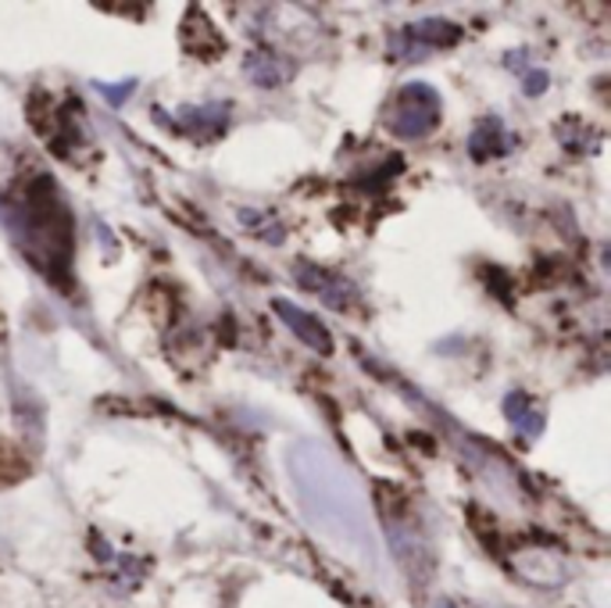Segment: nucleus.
<instances>
[{"label": "nucleus", "instance_id": "5", "mask_svg": "<svg viewBox=\"0 0 611 608\" xmlns=\"http://www.w3.org/2000/svg\"><path fill=\"white\" fill-rule=\"evenodd\" d=\"M294 280H297L301 291L315 294L333 312H350L355 308V301H358L355 283H350L347 276H340V272H329L323 265L308 262V258H301V262L294 265Z\"/></svg>", "mask_w": 611, "mask_h": 608}, {"label": "nucleus", "instance_id": "11", "mask_svg": "<svg viewBox=\"0 0 611 608\" xmlns=\"http://www.w3.org/2000/svg\"><path fill=\"white\" fill-rule=\"evenodd\" d=\"M133 90H136V80H129V83H118V86H112V83H97V94L108 97L112 108H122V104L129 101Z\"/></svg>", "mask_w": 611, "mask_h": 608}, {"label": "nucleus", "instance_id": "7", "mask_svg": "<svg viewBox=\"0 0 611 608\" xmlns=\"http://www.w3.org/2000/svg\"><path fill=\"white\" fill-rule=\"evenodd\" d=\"M243 72H247V80H251L254 86L276 90V86H283V83L294 80L297 69H294V61L283 57V54H276L272 48H254V51L243 54Z\"/></svg>", "mask_w": 611, "mask_h": 608}, {"label": "nucleus", "instance_id": "1", "mask_svg": "<svg viewBox=\"0 0 611 608\" xmlns=\"http://www.w3.org/2000/svg\"><path fill=\"white\" fill-rule=\"evenodd\" d=\"M8 233L19 251L61 291L72 286V208L61 201V190L51 176H33L25 187L11 190L8 205H0Z\"/></svg>", "mask_w": 611, "mask_h": 608}, {"label": "nucleus", "instance_id": "2", "mask_svg": "<svg viewBox=\"0 0 611 608\" xmlns=\"http://www.w3.org/2000/svg\"><path fill=\"white\" fill-rule=\"evenodd\" d=\"M444 118V97L430 83H404L390 101L387 129L401 140H425Z\"/></svg>", "mask_w": 611, "mask_h": 608}, {"label": "nucleus", "instance_id": "13", "mask_svg": "<svg viewBox=\"0 0 611 608\" xmlns=\"http://www.w3.org/2000/svg\"><path fill=\"white\" fill-rule=\"evenodd\" d=\"M436 608H454V605H451V601H447V598H444V601H440V605H436Z\"/></svg>", "mask_w": 611, "mask_h": 608}, {"label": "nucleus", "instance_id": "12", "mask_svg": "<svg viewBox=\"0 0 611 608\" xmlns=\"http://www.w3.org/2000/svg\"><path fill=\"white\" fill-rule=\"evenodd\" d=\"M547 86H551V75H547L544 69H529V72H523V90H526V97H540Z\"/></svg>", "mask_w": 611, "mask_h": 608}, {"label": "nucleus", "instance_id": "3", "mask_svg": "<svg viewBox=\"0 0 611 608\" xmlns=\"http://www.w3.org/2000/svg\"><path fill=\"white\" fill-rule=\"evenodd\" d=\"M462 36L465 29L457 22L430 14V19H419L404 29H397L390 36V57H422L430 51H447L454 43H462Z\"/></svg>", "mask_w": 611, "mask_h": 608}, {"label": "nucleus", "instance_id": "9", "mask_svg": "<svg viewBox=\"0 0 611 608\" xmlns=\"http://www.w3.org/2000/svg\"><path fill=\"white\" fill-rule=\"evenodd\" d=\"M504 416H508L518 437L533 440L544 433V412L526 398V390H512L508 398H504Z\"/></svg>", "mask_w": 611, "mask_h": 608}, {"label": "nucleus", "instance_id": "8", "mask_svg": "<svg viewBox=\"0 0 611 608\" xmlns=\"http://www.w3.org/2000/svg\"><path fill=\"white\" fill-rule=\"evenodd\" d=\"M512 150V133L497 115H483L476 129L468 133V158L476 165H486L494 158H504Z\"/></svg>", "mask_w": 611, "mask_h": 608}, {"label": "nucleus", "instance_id": "4", "mask_svg": "<svg viewBox=\"0 0 611 608\" xmlns=\"http://www.w3.org/2000/svg\"><path fill=\"white\" fill-rule=\"evenodd\" d=\"M161 126L172 133H187L193 140H219L233 126V104L229 101H208V104H179L176 118H168L165 112H150Z\"/></svg>", "mask_w": 611, "mask_h": 608}, {"label": "nucleus", "instance_id": "6", "mask_svg": "<svg viewBox=\"0 0 611 608\" xmlns=\"http://www.w3.org/2000/svg\"><path fill=\"white\" fill-rule=\"evenodd\" d=\"M272 312H276L283 323L294 329V337L301 344H308L315 355H333V337H329V329L318 323L315 315H308L304 308H297V304H289L286 297H276L272 301Z\"/></svg>", "mask_w": 611, "mask_h": 608}, {"label": "nucleus", "instance_id": "10", "mask_svg": "<svg viewBox=\"0 0 611 608\" xmlns=\"http://www.w3.org/2000/svg\"><path fill=\"white\" fill-rule=\"evenodd\" d=\"M236 222L240 230H247L251 237L272 243V248H280V243L286 240V226L272 216V211H262V208H240L236 211Z\"/></svg>", "mask_w": 611, "mask_h": 608}]
</instances>
